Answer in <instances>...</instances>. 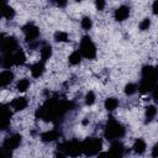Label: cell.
Instances as JSON below:
<instances>
[{
	"label": "cell",
	"mask_w": 158,
	"mask_h": 158,
	"mask_svg": "<svg viewBox=\"0 0 158 158\" xmlns=\"http://www.w3.org/2000/svg\"><path fill=\"white\" fill-rule=\"evenodd\" d=\"M52 2H54L58 7H64V6H67V4H68V0H51Z\"/></svg>",
	"instance_id": "27"
},
{
	"label": "cell",
	"mask_w": 158,
	"mask_h": 158,
	"mask_svg": "<svg viewBox=\"0 0 158 158\" xmlns=\"http://www.w3.org/2000/svg\"><path fill=\"white\" fill-rule=\"evenodd\" d=\"M14 78H15L14 72L10 68L1 70V73H0V85H1V88H5V86L10 85L12 83Z\"/></svg>",
	"instance_id": "11"
},
{
	"label": "cell",
	"mask_w": 158,
	"mask_h": 158,
	"mask_svg": "<svg viewBox=\"0 0 158 158\" xmlns=\"http://www.w3.org/2000/svg\"><path fill=\"white\" fill-rule=\"evenodd\" d=\"M81 59H83V56H81V53L79 52V49L73 51V52L68 56V62H69L70 65H78V64H80Z\"/></svg>",
	"instance_id": "18"
},
{
	"label": "cell",
	"mask_w": 158,
	"mask_h": 158,
	"mask_svg": "<svg viewBox=\"0 0 158 158\" xmlns=\"http://www.w3.org/2000/svg\"><path fill=\"white\" fill-rule=\"evenodd\" d=\"M137 91H138V84H136V83H128V84H126V86H125V94L126 95L132 96Z\"/></svg>",
	"instance_id": "22"
},
{
	"label": "cell",
	"mask_w": 158,
	"mask_h": 158,
	"mask_svg": "<svg viewBox=\"0 0 158 158\" xmlns=\"http://www.w3.org/2000/svg\"><path fill=\"white\" fill-rule=\"evenodd\" d=\"M53 38L57 43H67V42H69V33L65 32V31L58 30V31L54 32Z\"/></svg>",
	"instance_id": "19"
},
{
	"label": "cell",
	"mask_w": 158,
	"mask_h": 158,
	"mask_svg": "<svg viewBox=\"0 0 158 158\" xmlns=\"http://www.w3.org/2000/svg\"><path fill=\"white\" fill-rule=\"evenodd\" d=\"M21 136L19 133H12L10 136H7L5 139H4V143H2V148L5 151H15L20 147L21 144Z\"/></svg>",
	"instance_id": "5"
},
{
	"label": "cell",
	"mask_w": 158,
	"mask_h": 158,
	"mask_svg": "<svg viewBox=\"0 0 158 158\" xmlns=\"http://www.w3.org/2000/svg\"><path fill=\"white\" fill-rule=\"evenodd\" d=\"M44 70H46V65H44V62H42L41 59L37 60L36 63H33V64L30 67V73H31V75H32L33 78H40V77H42L43 73H44Z\"/></svg>",
	"instance_id": "10"
},
{
	"label": "cell",
	"mask_w": 158,
	"mask_h": 158,
	"mask_svg": "<svg viewBox=\"0 0 158 158\" xmlns=\"http://www.w3.org/2000/svg\"><path fill=\"white\" fill-rule=\"evenodd\" d=\"M107 0H95V7L98 11H102L106 7Z\"/></svg>",
	"instance_id": "25"
},
{
	"label": "cell",
	"mask_w": 158,
	"mask_h": 158,
	"mask_svg": "<svg viewBox=\"0 0 158 158\" xmlns=\"http://www.w3.org/2000/svg\"><path fill=\"white\" fill-rule=\"evenodd\" d=\"M15 15H16V11L14 10V7L7 5V4H5L4 10H2V17L6 19V20H12L15 17Z\"/></svg>",
	"instance_id": "20"
},
{
	"label": "cell",
	"mask_w": 158,
	"mask_h": 158,
	"mask_svg": "<svg viewBox=\"0 0 158 158\" xmlns=\"http://www.w3.org/2000/svg\"><path fill=\"white\" fill-rule=\"evenodd\" d=\"M101 147H102V142L99 137H88L81 142L83 154H85V156L99 154Z\"/></svg>",
	"instance_id": "3"
},
{
	"label": "cell",
	"mask_w": 158,
	"mask_h": 158,
	"mask_svg": "<svg viewBox=\"0 0 158 158\" xmlns=\"http://www.w3.org/2000/svg\"><path fill=\"white\" fill-rule=\"evenodd\" d=\"M118 100H117V98H115V96H109V98H106L105 99V101H104V106H105V109L107 110V111H115L117 107H118Z\"/></svg>",
	"instance_id": "16"
},
{
	"label": "cell",
	"mask_w": 158,
	"mask_h": 158,
	"mask_svg": "<svg viewBox=\"0 0 158 158\" xmlns=\"http://www.w3.org/2000/svg\"><path fill=\"white\" fill-rule=\"evenodd\" d=\"M151 27V19L148 17H144L143 20H141V22L138 23V28L141 31H148Z\"/></svg>",
	"instance_id": "24"
},
{
	"label": "cell",
	"mask_w": 158,
	"mask_h": 158,
	"mask_svg": "<svg viewBox=\"0 0 158 158\" xmlns=\"http://www.w3.org/2000/svg\"><path fill=\"white\" fill-rule=\"evenodd\" d=\"M52 57V47L49 44H43L40 47V58L42 62H47Z\"/></svg>",
	"instance_id": "15"
},
{
	"label": "cell",
	"mask_w": 158,
	"mask_h": 158,
	"mask_svg": "<svg viewBox=\"0 0 158 158\" xmlns=\"http://www.w3.org/2000/svg\"><path fill=\"white\" fill-rule=\"evenodd\" d=\"M80 26L84 31H89L91 27H93V20L91 17L89 16H84L81 20H80Z\"/></svg>",
	"instance_id": "23"
},
{
	"label": "cell",
	"mask_w": 158,
	"mask_h": 158,
	"mask_svg": "<svg viewBox=\"0 0 158 158\" xmlns=\"http://www.w3.org/2000/svg\"><path fill=\"white\" fill-rule=\"evenodd\" d=\"M22 33L25 36V40L27 42H35L40 37V28L33 22H27L22 26Z\"/></svg>",
	"instance_id": "4"
},
{
	"label": "cell",
	"mask_w": 158,
	"mask_h": 158,
	"mask_svg": "<svg viewBox=\"0 0 158 158\" xmlns=\"http://www.w3.org/2000/svg\"><path fill=\"white\" fill-rule=\"evenodd\" d=\"M152 157H158V142L152 148Z\"/></svg>",
	"instance_id": "29"
},
{
	"label": "cell",
	"mask_w": 158,
	"mask_h": 158,
	"mask_svg": "<svg viewBox=\"0 0 158 158\" xmlns=\"http://www.w3.org/2000/svg\"><path fill=\"white\" fill-rule=\"evenodd\" d=\"M130 17V7L126 5H121L118 6L115 11H114V19L117 22H123Z\"/></svg>",
	"instance_id": "8"
},
{
	"label": "cell",
	"mask_w": 158,
	"mask_h": 158,
	"mask_svg": "<svg viewBox=\"0 0 158 158\" xmlns=\"http://www.w3.org/2000/svg\"><path fill=\"white\" fill-rule=\"evenodd\" d=\"M123 135H125L123 126L118 121H116L114 118H110L107 121L105 128H104V136H105V138L109 139V141H115V139H120Z\"/></svg>",
	"instance_id": "1"
},
{
	"label": "cell",
	"mask_w": 158,
	"mask_h": 158,
	"mask_svg": "<svg viewBox=\"0 0 158 158\" xmlns=\"http://www.w3.org/2000/svg\"><path fill=\"white\" fill-rule=\"evenodd\" d=\"M59 136H60V133L58 130H54V128L47 130V131L41 133V141L44 143H51L53 141H57L59 138Z\"/></svg>",
	"instance_id": "9"
},
{
	"label": "cell",
	"mask_w": 158,
	"mask_h": 158,
	"mask_svg": "<svg viewBox=\"0 0 158 158\" xmlns=\"http://www.w3.org/2000/svg\"><path fill=\"white\" fill-rule=\"evenodd\" d=\"M151 94H152V99H153V101H154L156 104H158V84L153 88V90L151 91Z\"/></svg>",
	"instance_id": "26"
},
{
	"label": "cell",
	"mask_w": 158,
	"mask_h": 158,
	"mask_svg": "<svg viewBox=\"0 0 158 158\" xmlns=\"http://www.w3.org/2000/svg\"><path fill=\"white\" fill-rule=\"evenodd\" d=\"M125 153V146L122 144V142H120L118 139L111 141V146H110V154L112 156H123Z\"/></svg>",
	"instance_id": "12"
},
{
	"label": "cell",
	"mask_w": 158,
	"mask_h": 158,
	"mask_svg": "<svg viewBox=\"0 0 158 158\" xmlns=\"http://www.w3.org/2000/svg\"><path fill=\"white\" fill-rule=\"evenodd\" d=\"M31 86V81L28 78H21L16 81V90L19 93H26Z\"/></svg>",
	"instance_id": "17"
},
{
	"label": "cell",
	"mask_w": 158,
	"mask_h": 158,
	"mask_svg": "<svg viewBox=\"0 0 158 158\" xmlns=\"http://www.w3.org/2000/svg\"><path fill=\"white\" fill-rule=\"evenodd\" d=\"M27 106H28V100L26 96H16L9 102V107L15 112L23 111Z\"/></svg>",
	"instance_id": "6"
},
{
	"label": "cell",
	"mask_w": 158,
	"mask_h": 158,
	"mask_svg": "<svg viewBox=\"0 0 158 158\" xmlns=\"http://www.w3.org/2000/svg\"><path fill=\"white\" fill-rule=\"evenodd\" d=\"M79 52L81 53L83 58L85 59H94L96 57L98 49L95 43L89 36H83L79 42Z\"/></svg>",
	"instance_id": "2"
},
{
	"label": "cell",
	"mask_w": 158,
	"mask_h": 158,
	"mask_svg": "<svg viewBox=\"0 0 158 158\" xmlns=\"http://www.w3.org/2000/svg\"><path fill=\"white\" fill-rule=\"evenodd\" d=\"M84 102L86 106H93L96 102V95L93 90H89L84 96Z\"/></svg>",
	"instance_id": "21"
},
{
	"label": "cell",
	"mask_w": 158,
	"mask_h": 158,
	"mask_svg": "<svg viewBox=\"0 0 158 158\" xmlns=\"http://www.w3.org/2000/svg\"><path fill=\"white\" fill-rule=\"evenodd\" d=\"M147 149V143L143 138H136V141L133 142V146H132V151L136 153V154H143Z\"/></svg>",
	"instance_id": "14"
},
{
	"label": "cell",
	"mask_w": 158,
	"mask_h": 158,
	"mask_svg": "<svg viewBox=\"0 0 158 158\" xmlns=\"http://www.w3.org/2000/svg\"><path fill=\"white\" fill-rule=\"evenodd\" d=\"M157 115H158V107H157L156 105L151 104V105H147V106H146V110H144V118H146L147 122L153 121V120L157 117Z\"/></svg>",
	"instance_id": "13"
},
{
	"label": "cell",
	"mask_w": 158,
	"mask_h": 158,
	"mask_svg": "<svg viewBox=\"0 0 158 158\" xmlns=\"http://www.w3.org/2000/svg\"><path fill=\"white\" fill-rule=\"evenodd\" d=\"M152 12L154 15H158V0H154L152 4Z\"/></svg>",
	"instance_id": "28"
},
{
	"label": "cell",
	"mask_w": 158,
	"mask_h": 158,
	"mask_svg": "<svg viewBox=\"0 0 158 158\" xmlns=\"http://www.w3.org/2000/svg\"><path fill=\"white\" fill-rule=\"evenodd\" d=\"M1 48H2V52L5 54L14 53V52H16L19 49V43H17V41L14 37H7V38H4L2 40Z\"/></svg>",
	"instance_id": "7"
}]
</instances>
